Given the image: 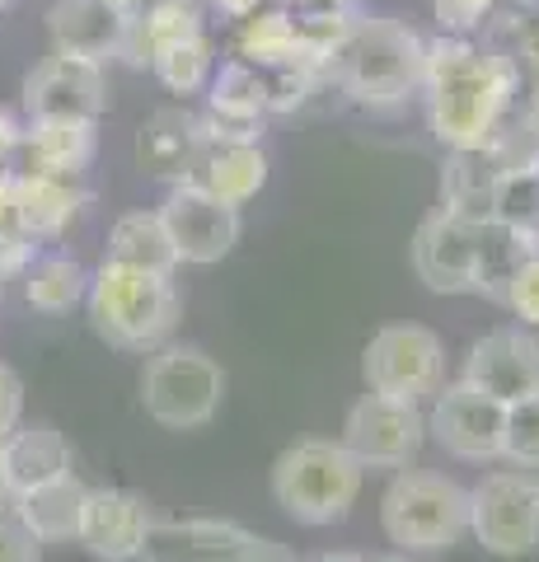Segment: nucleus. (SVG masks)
Here are the masks:
<instances>
[{
  "mask_svg": "<svg viewBox=\"0 0 539 562\" xmlns=\"http://www.w3.org/2000/svg\"><path fill=\"white\" fill-rule=\"evenodd\" d=\"M343 446L357 454L361 469H408L417 450L427 446V413L423 403L367 390L343 422Z\"/></svg>",
  "mask_w": 539,
  "mask_h": 562,
  "instance_id": "9",
  "label": "nucleus"
},
{
  "mask_svg": "<svg viewBox=\"0 0 539 562\" xmlns=\"http://www.w3.org/2000/svg\"><path fill=\"white\" fill-rule=\"evenodd\" d=\"M380 525L398 553H441L469 535V487L431 469H398L385 497Z\"/></svg>",
  "mask_w": 539,
  "mask_h": 562,
  "instance_id": "5",
  "label": "nucleus"
},
{
  "mask_svg": "<svg viewBox=\"0 0 539 562\" xmlns=\"http://www.w3.org/2000/svg\"><path fill=\"white\" fill-rule=\"evenodd\" d=\"M423 52L427 43L408 24L390 14H357L352 38L328 66V80H338L361 109H394L423 90Z\"/></svg>",
  "mask_w": 539,
  "mask_h": 562,
  "instance_id": "2",
  "label": "nucleus"
},
{
  "mask_svg": "<svg viewBox=\"0 0 539 562\" xmlns=\"http://www.w3.org/2000/svg\"><path fill=\"white\" fill-rule=\"evenodd\" d=\"M489 216L507 225L520 239L539 244V165L535 160H507L493 183Z\"/></svg>",
  "mask_w": 539,
  "mask_h": 562,
  "instance_id": "30",
  "label": "nucleus"
},
{
  "mask_svg": "<svg viewBox=\"0 0 539 562\" xmlns=\"http://www.w3.org/2000/svg\"><path fill=\"white\" fill-rule=\"evenodd\" d=\"M530 160H535V165H539V146H535V155H530Z\"/></svg>",
  "mask_w": 539,
  "mask_h": 562,
  "instance_id": "51",
  "label": "nucleus"
},
{
  "mask_svg": "<svg viewBox=\"0 0 539 562\" xmlns=\"http://www.w3.org/2000/svg\"><path fill=\"white\" fill-rule=\"evenodd\" d=\"M464 384L493 394L497 403H520L539 394V338L520 324V328H493L469 347L464 357Z\"/></svg>",
  "mask_w": 539,
  "mask_h": 562,
  "instance_id": "15",
  "label": "nucleus"
},
{
  "mask_svg": "<svg viewBox=\"0 0 539 562\" xmlns=\"http://www.w3.org/2000/svg\"><path fill=\"white\" fill-rule=\"evenodd\" d=\"M14 225V173L0 169V231Z\"/></svg>",
  "mask_w": 539,
  "mask_h": 562,
  "instance_id": "42",
  "label": "nucleus"
},
{
  "mask_svg": "<svg viewBox=\"0 0 539 562\" xmlns=\"http://www.w3.org/2000/svg\"><path fill=\"white\" fill-rule=\"evenodd\" d=\"M375 562H413L408 553H390V558H375Z\"/></svg>",
  "mask_w": 539,
  "mask_h": 562,
  "instance_id": "50",
  "label": "nucleus"
},
{
  "mask_svg": "<svg viewBox=\"0 0 539 562\" xmlns=\"http://www.w3.org/2000/svg\"><path fill=\"white\" fill-rule=\"evenodd\" d=\"M198 188H206L212 198L225 206H245L254 202L268 183V155L258 140H221V136H202L198 165L188 173Z\"/></svg>",
  "mask_w": 539,
  "mask_h": 562,
  "instance_id": "19",
  "label": "nucleus"
},
{
  "mask_svg": "<svg viewBox=\"0 0 539 562\" xmlns=\"http://www.w3.org/2000/svg\"><path fill=\"white\" fill-rule=\"evenodd\" d=\"M539 249V244L520 239L516 231H507V225H497L493 216L479 221V244H474V295H489V301H507V286L516 268L526 262L530 254Z\"/></svg>",
  "mask_w": 539,
  "mask_h": 562,
  "instance_id": "29",
  "label": "nucleus"
},
{
  "mask_svg": "<svg viewBox=\"0 0 539 562\" xmlns=\"http://www.w3.org/2000/svg\"><path fill=\"white\" fill-rule=\"evenodd\" d=\"M258 562H295V558H291L287 549H277V543H272V549H268L263 558H258Z\"/></svg>",
  "mask_w": 539,
  "mask_h": 562,
  "instance_id": "49",
  "label": "nucleus"
},
{
  "mask_svg": "<svg viewBox=\"0 0 539 562\" xmlns=\"http://www.w3.org/2000/svg\"><path fill=\"white\" fill-rule=\"evenodd\" d=\"M202 29H206L202 0H155L150 10L127 20V38H123V52H117V57L136 70H150V61L160 57L165 47L193 38Z\"/></svg>",
  "mask_w": 539,
  "mask_h": 562,
  "instance_id": "25",
  "label": "nucleus"
},
{
  "mask_svg": "<svg viewBox=\"0 0 539 562\" xmlns=\"http://www.w3.org/2000/svg\"><path fill=\"white\" fill-rule=\"evenodd\" d=\"M80 502H85V483L76 479V473H61V479H52V483L14 492L10 516L20 520L38 543H76Z\"/></svg>",
  "mask_w": 539,
  "mask_h": 562,
  "instance_id": "24",
  "label": "nucleus"
},
{
  "mask_svg": "<svg viewBox=\"0 0 539 562\" xmlns=\"http://www.w3.org/2000/svg\"><path fill=\"white\" fill-rule=\"evenodd\" d=\"M10 502H14V492L5 483V464H0V512H10Z\"/></svg>",
  "mask_w": 539,
  "mask_h": 562,
  "instance_id": "48",
  "label": "nucleus"
},
{
  "mask_svg": "<svg viewBox=\"0 0 539 562\" xmlns=\"http://www.w3.org/2000/svg\"><path fill=\"white\" fill-rule=\"evenodd\" d=\"M502 305H507L526 328H539V249L516 268L512 286H507V301Z\"/></svg>",
  "mask_w": 539,
  "mask_h": 562,
  "instance_id": "37",
  "label": "nucleus"
},
{
  "mask_svg": "<svg viewBox=\"0 0 539 562\" xmlns=\"http://www.w3.org/2000/svg\"><path fill=\"white\" fill-rule=\"evenodd\" d=\"M287 10H357V0H282Z\"/></svg>",
  "mask_w": 539,
  "mask_h": 562,
  "instance_id": "44",
  "label": "nucleus"
},
{
  "mask_svg": "<svg viewBox=\"0 0 539 562\" xmlns=\"http://www.w3.org/2000/svg\"><path fill=\"white\" fill-rule=\"evenodd\" d=\"M502 431H507V403H497L493 394H483L464 380L431 394L427 436L456 460H502Z\"/></svg>",
  "mask_w": 539,
  "mask_h": 562,
  "instance_id": "10",
  "label": "nucleus"
},
{
  "mask_svg": "<svg viewBox=\"0 0 539 562\" xmlns=\"http://www.w3.org/2000/svg\"><path fill=\"white\" fill-rule=\"evenodd\" d=\"M155 512L132 487H85L76 543L99 562H136L146 549Z\"/></svg>",
  "mask_w": 539,
  "mask_h": 562,
  "instance_id": "13",
  "label": "nucleus"
},
{
  "mask_svg": "<svg viewBox=\"0 0 539 562\" xmlns=\"http://www.w3.org/2000/svg\"><path fill=\"white\" fill-rule=\"evenodd\" d=\"M469 535L493 558H530L539 549V473L497 469L469 487Z\"/></svg>",
  "mask_w": 539,
  "mask_h": 562,
  "instance_id": "7",
  "label": "nucleus"
},
{
  "mask_svg": "<svg viewBox=\"0 0 539 562\" xmlns=\"http://www.w3.org/2000/svg\"><path fill=\"white\" fill-rule=\"evenodd\" d=\"M367 469L343 441H295L272 460V502L295 525H338L352 512Z\"/></svg>",
  "mask_w": 539,
  "mask_h": 562,
  "instance_id": "4",
  "label": "nucleus"
},
{
  "mask_svg": "<svg viewBox=\"0 0 539 562\" xmlns=\"http://www.w3.org/2000/svg\"><path fill=\"white\" fill-rule=\"evenodd\" d=\"M0 464H5L10 492H29L38 483H52L61 473H76L71 441L52 427V422H33V427H14L0 441Z\"/></svg>",
  "mask_w": 539,
  "mask_h": 562,
  "instance_id": "23",
  "label": "nucleus"
},
{
  "mask_svg": "<svg viewBox=\"0 0 539 562\" xmlns=\"http://www.w3.org/2000/svg\"><path fill=\"white\" fill-rule=\"evenodd\" d=\"M0 562H38V539L10 512H0Z\"/></svg>",
  "mask_w": 539,
  "mask_h": 562,
  "instance_id": "40",
  "label": "nucleus"
},
{
  "mask_svg": "<svg viewBox=\"0 0 539 562\" xmlns=\"http://www.w3.org/2000/svg\"><path fill=\"white\" fill-rule=\"evenodd\" d=\"M212 5L221 10V14H231V20H245V14H254L263 0H212Z\"/></svg>",
  "mask_w": 539,
  "mask_h": 562,
  "instance_id": "45",
  "label": "nucleus"
},
{
  "mask_svg": "<svg viewBox=\"0 0 539 562\" xmlns=\"http://www.w3.org/2000/svg\"><path fill=\"white\" fill-rule=\"evenodd\" d=\"M150 76L165 85L169 94H202L206 85H212L216 76V38L212 33H193V38H183V43H173L165 47L160 57L150 61Z\"/></svg>",
  "mask_w": 539,
  "mask_h": 562,
  "instance_id": "32",
  "label": "nucleus"
},
{
  "mask_svg": "<svg viewBox=\"0 0 539 562\" xmlns=\"http://www.w3.org/2000/svg\"><path fill=\"white\" fill-rule=\"evenodd\" d=\"M235 57L258 66V70L291 66L295 57H301V43H295V14L287 5H258L254 14H245L239 29H235Z\"/></svg>",
  "mask_w": 539,
  "mask_h": 562,
  "instance_id": "28",
  "label": "nucleus"
},
{
  "mask_svg": "<svg viewBox=\"0 0 539 562\" xmlns=\"http://www.w3.org/2000/svg\"><path fill=\"white\" fill-rule=\"evenodd\" d=\"M160 216H165L173 249H179V262H198V268L221 262L239 244V231H245V225H239V206H225L193 179L169 183Z\"/></svg>",
  "mask_w": 539,
  "mask_h": 562,
  "instance_id": "11",
  "label": "nucleus"
},
{
  "mask_svg": "<svg viewBox=\"0 0 539 562\" xmlns=\"http://www.w3.org/2000/svg\"><path fill=\"white\" fill-rule=\"evenodd\" d=\"M198 150H202V122L188 109H155L136 127V165L150 179L183 183L198 165Z\"/></svg>",
  "mask_w": 539,
  "mask_h": 562,
  "instance_id": "22",
  "label": "nucleus"
},
{
  "mask_svg": "<svg viewBox=\"0 0 539 562\" xmlns=\"http://www.w3.org/2000/svg\"><path fill=\"white\" fill-rule=\"evenodd\" d=\"M516 57H526V66L535 70V80H539V24H526V29H520V47H516Z\"/></svg>",
  "mask_w": 539,
  "mask_h": 562,
  "instance_id": "43",
  "label": "nucleus"
},
{
  "mask_svg": "<svg viewBox=\"0 0 539 562\" xmlns=\"http://www.w3.org/2000/svg\"><path fill=\"white\" fill-rule=\"evenodd\" d=\"M85 310H90V328L117 351L165 347L183 314L173 277L136 272V268H123V262H109V258L90 272Z\"/></svg>",
  "mask_w": 539,
  "mask_h": 562,
  "instance_id": "3",
  "label": "nucleus"
},
{
  "mask_svg": "<svg viewBox=\"0 0 539 562\" xmlns=\"http://www.w3.org/2000/svg\"><path fill=\"white\" fill-rule=\"evenodd\" d=\"M20 136H24V122L14 117L10 109H0V169L20 155Z\"/></svg>",
  "mask_w": 539,
  "mask_h": 562,
  "instance_id": "41",
  "label": "nucleus"
},
{
  "mask_svg": "<svg viewBox=\"0 0 539 562\" xmlns=\"http://www.w3.org/2000/svg\"><path fill=\"white\" fill-rule=\"evenodd\" d=\"M225 371L193 342H165L146 357L142 371V408L165 431H198L221 413Z\"/></svg>",
  "mask_w": 539,
  "mask_h": 562,
  "instance_id": "6",
  "label": "nucleus"
},
{
  "mask_svg": "<svg viewBox=\"0 0 539 562\" xmlns=\"http://www.w3.org/2000/svg\"><path fill=\"white\" fill-rule=\"evenodd\" d=\"M268 117V76L249 61H225L216 66L206 85V113H198L202 136L221 140H258Z\"/></svg>",
  "mask_w": 539,
  "mask_h": 562,
  "instance_id": "17",
  "label": "nucleus"
},
{
  "mask_svg": "<svg viewBox=\"0 0 539 562\" xmlns=\"http://www.w3.org/2000/svg\"><path fill=\"white\" fill-rule=\"evenodd\" d=\"M310 562H371V558H357V553H319V558H310Z\"/></svg>",
  "mask_w": 539,
  "mask_h": 562,
  "instance_id": "47",
  "label": "nucleus"
},
{
  "mask_svg": "<svg viewBox=\"0 0 539 562\" xmlns=\"http://www.w3.org/2000/svg\"><path fill=\"white\" fill-rule=\"evenodd\" d=\"M295 14V43H301V66L319 70L328 80V66L343 52V43L352 38L357 10H291Z\"/></svg>",
  "mask_w": 539,
  "mask_h": 562,
  "instance_id": "33",
  "label": "nucleus"
},
{
  "mask_svg": "<svg viewBox=\"0 0 539 562\" xmlns=\"http://www.w3.org/2000/svg\"><path fill=\"white\" fill-rule=\"evenodd\" d=\"M361 380L375 394L427 403L446 380V347L423 324H390L361 351Z\"/></svg>",
  "mask_w": 539,
  "mask_h": 562,
  "instance_id": "8",
  "label": "nucleus"
},
{
  "mask_svg": "<svg viewBox=\"0 0 539 562\" xmlns=\"http://www.w3.org/2000/svg\"><path fill=\"white\" fill-rule=\"evenodd\" d=\"M474 244H479V221L460 216V211H450V206H437L413 235L417 281L437 295L474 291Z\"/></svg>",
  "mask_w": 539,
  "mask_h": 562,
  "instance_id": "14",
  "label": "nucleus"
},
{
  "mask_svg": "<svg viewBox=\"0 0 539 562\" xmlns=\"http://www.w3.org/2000/svg\"><path fill=\"white\" fill-rule=\"evenodd\" d=\"M272 539H258L231 520H155L136 562H258Z\"/></svg>",
  "mask_w": 539,
  "mask_h": 562,
  "instance_id": "16",
  "label": "nucleus"
},
{
  "mask_svg": "<svg viewBox=\"0 0 539 562\" xmlns=\"http://www.w3.org/2000/svg\"><path fill=\"white\" fill-rule=\"evenodd\" d=\"M103 258L136 272H155V277H173V268H179V249H173L160 211H127V216H117Z\"/></svg>",
  "mask_w": 539,
  "mask_h": 562,
  "instance_id": "27",
  "label": "nucleus"
},
{
  "mask_svg": "<svg viewBox=\"0 0 539 562\" xmlns=\"http://www.w3.org/2000/svg\"><path fill=\"white\" fill-rule=\"evenodd\" d=\"M502 460L516 469H539V394L520 398L507 408V431H502Z\"/></svg>",
  "mask_w": 539,
  "mask_h": 562,
  "instance_id": "34",
  "label": "nucleus"
},
{
  "mask_svg": "<svg viewBox=\"0 0 539 562\" xmlns=\"http://www.w3.org/2000/svg\"><path fill=\"white\" fill-rule=\"evenodd\" d=\"M47 33H52V52L109 61L123 52L127 20L109 5V0H52Z\"/></svg>",
  "mask_w": 539,
  "mask_h": 562,
  "instance_id": "21",
  "label": "nucleus"
},
{
  "mask_svg": "<svg viewBox=\"0 0 539 562\" xmlns=\"http://www.w3.org/2000/svg\"><path fill=\"white\" fill-rule=\"evenodd\" d=\"M20 417H24V380H20V371H10V366L0 361V441L20 427Z\"/></svg>",
  "mask_w": 539,
  "mask_h": 562,
  "instance_id": "39",
  "label": "nucleus"
},
{
  "mask_svg": "<svg viewBox=\"0 0 539 562\" xmlns=\"http://www.w3.org/2000/svg\"><path fill=\"white\" fill-rule=\"evenodd\" d=\"M85 291H90V272L66 254L33 258L24 272V301L38 314H71L76 305H85Z\"/></svg>",
  "mask_w": 539,
  "mask_h": 562,
  "instance_id": "31",
  "label": "nucleus"
},
{
  "mask_svg": "<svg viewBox=\"0 0 539 562\" xmlns=\"http://www.w3.org/2000/svg\"><path fill=\"white\" fill-rule=\"evenodd\" d=\"M85 202H90V192L76 179H57V173L38 169L14 173V231H24L29 239H61Z\"/></svg>",
  "mask_w": 539,
  "mask_h": 562,
  "instance_id": "20",
  "label": "nucleus"
},
{
  "mask_svg": "<svg viewBox=\"0 0 539 562\" xmlns=\"http://www.w3.org/2000/svg\"><path fill=\"white\" fill-rule=\"evenodd\" d=\"M24 117H94L109 109V80L103 61L52 52L24 76Z\"/></svg>",
  "mask_w": 539,
  "mask_h": 562,
  "instance_id": "12",
  "label": "nucleus"
},
{
  "mask_svg": "<svg viewBox=\"0 0 539 562\" xmlns=\"http://www.w3.org/2000/svg\"><path fill=\"white\" fill-rule=\"evenodd\" d=\"M493 5L497 0H431V14H437L441 33H464V38H474V33L493 20Z\"/></svg>",
  "mask_w": 539,
  "mask_h": 562,
  "instance_id": "36",
  "label": "nucleus"
},
{
  "mask_svg": "<svg viewBox=\"0 0 539 562\" xmlns=\"http://www.w3.org/2000/svg\"><path fill=\"white\" fill-rule=\"evenodd\" d=\"M99 150L94 117H24L20 155L24 169L57 173V179H80Z\"/></svg>",
  "mask_w": 539,
  "mask_h": 562,
  "instance_id": "18",
  "label": "nucleus"
},
{
  "mask_svg": "<svg viewBox=\"0 0 539 562\" xmlns=\"http://www.w3.org/2000/svg\"><path fill=\"white\" fill-rule=\"evenodd\" d=\"M33 249H38V239H29L24 231H14V225H10V231H0V281H5V277H24L29 262L38 258Z\"/></svg>",
  "mask_w": 539,
  "mask_h": 562,
  "instance_id": "38",
  "label": "nucleus"
},
{
  "mask_svg": "<svg viewBox=\"0 0 539 562\" xmlns=\"http://www.w3.org/2000/svg\"><path fill=\"white\" fill-rule=\"evenodd\" d=\"M502 165H507V150L497 146H469V150H446L441 165V206L460 211V216L483 221L493 202V183Z\"/></svg>",
  "mask_w": 539,
  "mask_h": 562,
  "instance_id": "26",
  "label": "nucleus"
},
{
  "mask_svg": "<svg viewBox=\"0 0 539 562\" xmlns=\"http://www.w3.org/2000/svg\"><path fill=\"white\" fill-rule=\"evenodd\" d=\"M0 10H5V0H0Z\"/></svg>",
  "mask_w": 539,
  "mask_h": 562,
  "instance_id": "52",
  "label": "nucleus"
},
{
  "mask_svg": "<svg viewBox=\"0 0 539 562\" xmlns=\"http://www.w3.org/2000/svg\"><path fill=\"white\" fill-rule=\"evenodd\" d=\"M109 5H113L117 14H123V20H132V14H142V10H150V5H155V0H109Z\"/></svg>",
  "mask_w": 539,
  "mask_h": 562,
  "instance_id": "46",
  "label": "nucleus"
},
{
  "mask_svg": "<svg viewBox=\"0 0 539 562\" xmlns=\"http://www.w3.org/2000/svg\"><path fill=\"white\" fill-rule=\"evenodd\" d=\"M423 94L431 136L446 150L497 146L520 99V66L502 47H479L464 33H441L423 52Z\"/></svg>",
  "mask_w": 539,
  "mask_h": 562,
  "instance_id": "1",
  "label": "nucleus"
},
{
  "mask_svg": "<svg viewBox=\"0 0 539 562\" xmlns=\"http://www.w3.org/2000/svg\"><path fill=\"white\" fill-rule=\"evenodd\" d=\"M263 76H268V113H295L310 94H315V85L324 80L319 70H310L301 61L272 66V70H263Z\"/></svg>",
  "mask_w": 539,
  "mask_h": 562,
  "instance_id": "35",
  "label": "nucleus"
}]
</instances>
